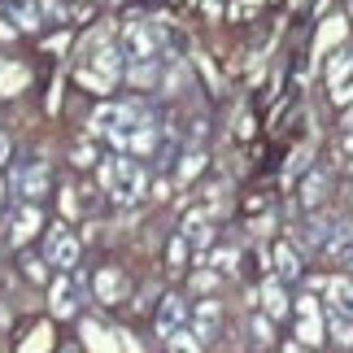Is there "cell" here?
<instances>
[{
    "mask_svg": "<svg viewBox=\"0 0 353 353\" xmlns=\"http://www.w3.org/2000/svg\"><path fill=\"white\" fill-rule=\"evenodd\" d=\"M144 192H148V170L140 166V161L122 157V170H118V179L110 188V196L118 201V205H135V201H144Z\"/></svg>",
    "mask_w": 353,
    "mask_h": 353,
    "instance_id": "1",
    "label": "cell"
},
{
    "mask_svg": "<svg viewBox=\"0 0 353 353\" xmlns=\"http://www.w3.org/2000/svg\"><path fill=\"white\" fill-rule=\"evenodd\" d=\"M79 296H83V279H74L70 270H61V275L48 283V305H52L57 319H74L79 314Z\"/></svg>",
    "mask_w": 353,
    "mask_h": 353,
    "instance_id": "2",
    "label": "cell"
},
{
    "mask_svg": "<svg viewBox=\"0 0 353 353\" xmlns=\"http://www.w3.org/2000/svg\"><path fill=\"white\" fill-rule=\"evenodd\" d=\"M122 52H127V57H157L161 52V26L157 22H127Z\"/></svg>",
    "mask_w": 353,
    "mask_h": 353,
    "instance_id": "3",
    "label": "cell"
},
{
    "mask_svg": "<svg viewBox=\"0 0 353 353\" xmlns=\"http://www.w3.org/2000/svg\"><path fill=\"white\" fill-rule=\"evenodd\" d=\"M39 227H44V214H39L35 201H22L18 210H13V219H9V244L13 249H22L26 240H31Z\"/></svg>",
    "mask_w": 353,
    "mask_h": 353,
    "instance_id": "4",
    "label": "cell"
},
{
    "mask_svg": "<svg viewBox=\"0 0 353 353\" xmlns=\"http://www.w3.org/2000/svg\"><path fill=\"white\" fill-rule=\"evenodd\" d=\"M48 266H57V270L79 266V240L65 227H52V236H48Z\"/></svg>",
    "mask_w": 353,
    "mask_h": 353,
    "instance_id": "5",
    "label": "cell"
},
{
    "mask_svg": "<svg viewBox=\"0 0 353 353\" xmlns=\"http://www.w3.org/2000/svg\"><path fill=\"white\" fill-rule=\"evenodd\" d=\"M92 292H97L101 305H118L122 296H127V275H122L118 266H105V270H97V279H92Z\"/></svg>",
    "mask_w": 353,
    "mask_h": 353,
    "instance_id": "6",
    "label": "cell"
},
{
    "mask_svg": "<svg viewBox=\"0 0 353 353\" xmlns=\"http://www.w3.org/2000/svg\"><path fill=\"white\" fill-rule=\"evenodd\" d=\"M188 323V301L183 296H161V310H157V336L166 341L170 332H179Z\"/></svg>",
    "mask_w": 353,
    "mask_h": 353,
    "instance_id": "7",
    "label": "cell"
},
{
    "mask_svg": "<svg viewBox=\"0 0 353 353\" xmlns=\"http://www.w3.org/2000/svg\"><path fill=\"white\" fill-rule=\"evenodd\" d=\"M127 153H135V157H148V153H157V122L153 118H140L135 127L127 131Z\"/></svg>",
    "mask_w": 353,
    "mask_h": 353,
    "instance_id": "8",
    "label": "cell"
},
{
    "mask_svg": "<svg viewBox=\"0 0 353 353\" xmlns=\"http://www.w3.org/2000/svg\"><path fill=\"white\" fill-rule=\"evenodd\" d=\"M13 188L22 192V201H39L48 192V166H44V161H31L26 170H18V183H13Z\"/></svg>",
    "mask_w": 353,
    "mask_h": 353,
    "instance_id": "9",
    "label": "cell"
},
{
    "mask_svg": "<svg viewBox=\"0 0 353 353\" xmlns=\"http://www.w3.org/2000/svg\"><path fill=\"white\" fill-rule=\"evenodd\" d=\"M127 83H135V88H153V83H161V70H157V57H127Z\"/></svg>",
    "mask_w": 353,
    "mask_h": 353,
    "instance_id": "10",
    "label": "cell"
},
{
    "mask_svg": "<svg viewBox=\"0 0 353 353\" xmlns=\"http://www.w3.org/2000/svg\"><path fill=\"white\" fill-rule=\"evenodd\" d=\"M219 323H223L219 301H196V310H192V332L201 336V341H210V336L219 332Z\"/></svg>",
    "mask_w": 353,
    "mask_h": 353,
    "instance_id": "11",
    "label": "cell"
},
{
    "mask_svg": "<svg viewBox=\"0 0 353 353\" xmlns=\"http://www.w3.org/2000/svg\"><path fill=\"white\" fill-rule=\"evenodd\" d=\"M5 9H9V18L18 31H39V0H5Z\"/></svg>",
    "mask_w": 353,
    "mask_h": 353,
    "instance_id": "12",
    "label": "cell"
},
{
    "mask_svg": "<svg viewBox=\"0 0 353 353\" xmlns=\"http://www.w3.org/2000/svg\"><path fill=\"white\" fill-rule=\"evenodd\" d=\"M275 275L283 279V283H292V279H301V257H296V249L292 244H275Z\"/></svg>",
    "mask_w": 353,
    "mask_h": 353,
    "instance_id": "13",
    "label": "cell"
},
{
    "mask_svg": "<svg viewBox=\"0 0 353 353\" xmlns=\"http://www.w3.org/2000/svg\"><path fill=\"white\" fill-rule=\"evenodd\" d=\"M262 310L270 319H283L288 314V292H283V279H266V288H262Z\"/></svg>",
    "mask_w": 353,
    "mask_h": 353,
    "instance_id": "14",
    "label": "cell"
},
{
    "mask_svg": "<svg viewBox=\"0 0 353 353\" xmlns=\"http://www.w3.org/2000/svg\"><path fill=\"white\" fill-rule=\"evenodd\" d=\"M327 305L336 310V314L353 319V283L349 279H327Z\"/></svg>",
    "mask_w": 353,
    "mask_h": 353,
    "instance_id": "15",
    "label": "cell"
},
{
    "mask_svg": "<svg viewBox=\"0 0 353 353\" xmlns=\"http://www.w3.org/2000/svg\"><path fill=\"white\" fill-rule=\"evenodd\" d=\"M323 201H327V174H305V183H301V205L305 210H319Z\"/></svg>",
    "mask_w": 353,
    "mask_h": 353,
    "instance_id": "16",
    "label": "cell"
},
{
    "mask_svg": "<svg viewBox=\"0 0 353 353\" xmlns=\"http://www.w3.org/2000/svg\"><path fill=\"white\" fill-rule=\"evenodd\" d=\"M296 336H301L296 345H323V323H319V310H310V314H296Z\"/></svg>",
    "mask_w": 353,
    "mask_h": 353,
    "instance_id": "17",
    "label": "cell"
},
{
    "mask_svg": "<svg viewBox=\"0 0 353 353\" xmlns=\"http://www.w3.org/2000/svg\"><path fill=\"white\" fill-rule=\"evenodd\" d=\"M327 332H332V341L341 345V349H353V319H349V314H336V310H332Z\"/></svg>",
    "mask_w": 353,
    "mask_h": 353,
    "instance_id": "18",
    "label": "cell"
},
{
    "mask_svg": "<svg viewBox=\"0 0 353 353\" xmlns=\"http://www.w3.org/2000/svg\"><path fill=\"white\" fill-rule=\"evenodd\" d=\"M236 262H240V253H236V249H227V244H223V249H210V257H205V266H214L219 275H232Z\"/></svg>",
    "mask_w": 353,
    "mask_h": 353,
    "instance_id": "19",
    "label": "cell"
},
{
    "mask_svg": "<svg viewBox=\"0 0 353 353\" xmlns=\"http://www.w3.org/2000/svg\"><path fill=\"white\" fill-rule=\"evenodd\" d=\"M353 70V52H332L327 57V88L336 83V79H345Z\"/></svg>",
    "mask_w": 353,
    "mask_h": 353,
    "instance_id": "20",
    "label": "cell"
},
{
    "mask_svg": "<svg viewBox=\"0 0 353 353\" xmlns=\"http://www.w3.org/2000/svg\"><path fill=\"white\" fill-rule=\"evenodd\" d=\"M166 345H170V349H183V353H192V349H201L205 341H201V336H196L192 327H179V332H170V336H166Z\"/></svg>",
    "mask_w": 353,
    "mask_h": 353,
    "instance_id": "21",
    "label": "cell"
},
{
    "mask_svg": "<svg viewBox=\"0 0 353 353\" xmlns=\"http://www.w3.org/2000/svg\"><path fill=\"white\" fill-rule=\"evenodd\" d=\"M201 166H205V157H201V153H183L179 157V183H192L196 174H201Z\"/></svg>",
    "mask_w": 353,
    "mask_h": 353,
    "instance_id": "22",
    "label": "cell"
},
{
    "mask_svg": "<svg viewBox=\"0 0 353 353\" xmlns=\"http://www.w3.org/2000/svg\"><path fill=\"white\" fill-rule=\"evenodd\" d=\"M18 83H26V70H18V65H9V61H0V97H5V92H13Z\"/></svg>",
    "mask_w": 353,
    "mask_h": 353,
    "instance_id": "23",
    "label": "cell"
},
{
    "mask_svg": "<svg viewBox=\"0 0 353 353\" xmlns=\"http://www.w3.org/2000/svg\"><path fill=\"white\" fill-rule=\"evenodd\" d=\"M188 249H192V244H188V236L179 232L170 240V270H183V262H188Z\"/></svg>",
    "mask_w": 353,
    "mask_h": 353,
    "instance_id": "24",
    "label": "cell"
},
{
    "mask_svg": "<svg viewBox=\"0 0 353 353\" xmlns=\"http://www.w3.org/2000/svg\"><path fill=\"white\" fill-rule=\"evenodd\" d=\"M349 101H353V70L332 83V105H349Z\"/></svg>",
    "mask_w": 353,
    "mask_h": 353,
    "instance_id": "25",
    "label": "cell"
},
{
    "mask_svg": "<svg viewBox=\"0 0 353 353\" xmlns=\"http://www.w3.org/2000/svg\"><path fill=\"white\" fill-rule=\"evenodd\" d=\"M26 279H31V283H44L48 279V257H26Z\"/></svg>",
    "mask_w": 353,
    "mask_h": 353,
    "instance_id": "26",
    "label": "cell"
},
{
    "mask_svg": "<svg viewBox=\"0 0 353 353\" xmlns=\"http://www.w3.org/2000/svg\"><path fill=\"white\" fill-rule=\"evenodd\" d=\"M118 170H122V157H105V161H101V188H105V192H110V188H114Z\"/></svg>",
    "mask_w": 353,
    "mask_h": 353,
    "instance_id": "27",
    "label": "cell"
},
{
    "mask_svg": "<svg viewBox=\"0 0 353 353\" xmlns=\"http://www.w3.org/2000/svg\"><path fill=\"white\" fill-rule=\"evenodd\" d=\"M214 283H219V270H214V266H210V270H196V275H192V288H196V292H210Z\"/></svg>",
    "mask_w": 353,
    "mask_h": 353,
    "instance_id": "28",
    "label": "cell"
},
{
    "mask_svg": "<svg viewBox=\"0 0 353 353\" xmlns=\"http://www.w3.org/2000/svg\"><path fill=\"white\" fill-rule=\"evenodd\" d=\"M74 166H92V161H97V148H92V144H74Z\"/></svg>",
    "mask_w": 353,
    "mask_h": 353,
    "instance_id": "29",
    "label": "cell"
},
{
    "mask_svg": "<svg viewBox=\"0 0 353 353\" xmlns=\"http://www.w3.org/2000/svg\"><path fill=\"white\" fill-rule=\"evenodd\" d=\"M253 336H257L262 345H270V314H257V319H253Z\"/></svg>",
    "mask_w": 353,
    "mask_h": 353,
    "instance_id": "30",
    "label": "cell"
},
{
    "mask_svg": "<svg viewBox=\"0 0 353 353\" xmlns=\"http://www.w3.org/2000/svg\"><path fill=\"white\" fill-rule=\"evenodd\" d=\"M341 166H345V170H353V131L341 140Z\"/></svg>",
    "mask_w": 353,
    "mask_h": 353,
    "instance_id": "31",
    "label": "cell"
},
{
    "mask_svg": "<svg viewBox=\"0 0 353 353\" xmlns=\"http://www.w3.org/2000/svg\"><path fill=\"white\" fill-rule=\"evenodd\" d=\"M39 13H48V18H61V0H39Z\"/></svg>",
    "mask_w": 353,
    "mask_h": 353,
    "instance_id": "32",
    "label": "cell"
},
{
    "mask_svg": "<svg viewBox=\"0 0 353 353\" xmlns=\"http://www.w3.org/2000/svg\"><path fill=\"white\" fill-rule=\"evenodd\" d=\"M310 310H319V301L314 296H301V301H296V314H310Z\"/></svg>",
    "mask_w": 353,
    "mask_h": 353,
    "instance_id": "33",
    "label": "cell"
},
{
    "mask_svg": "<svg viewBox=\"0 0 353 353\" xmlns=\"http://www.w3.org/2000/svg\"><path fill=\"white\" fill-rule=\"evenodd\" d=\"M9 161V135H0V166Z\"/></svg>",
    "mask_w": 353,
    "mask_h": 353,
    "instance_id": "34",
    "label": "cell"
},
{
    "mask_svg": "<svg viewBox=\"0 0 353 353\" xmlns=\"http://www.w3.org/2000/svg\"><path fill=\"white\" fill-rule=\"evenodd\" d=\"M5 205H9V188L0 183V214H5Z\"/></svg>",
    "mask_w": 353,
    "mask_h": 353,
    "instance_id": "35",
    "label": "cell"
},
{
    "mask_svg": "<svg viewBox=\"0 0 353 353\" xmlns=\"http://www.w3.org/2000/svg\"><path fill=\"white\" fill-rule=\"evenodd\" d=\"M345 127H349V131H353V101H349V105H345Z\"/></svg>",
    "mask_w": 353,
    "mask_h": 353,
    "instance_id": "36",
    "label": "cell"
},
{
    "mask_svg": "<svg viewBox=\"0 0 353 353\" xmlns=\"http://www.w3.org/2000/svg\"><path fill=\"white\" fill-rule=\"evenodd\" d=\"M345 262H349V266H353V240H349V249H345Z\"/></svg>",
    "mask_w": 353,
    "mask_h": 353,
    "instance_id": "37",
    "label": "cell"
},
{
    "mask_svg": "<svg viewBox=\"0 0 353 353\" xmlns=\"http://www.w3.org/2000/svg\"><path fill=\"white\" fill-rule=\"evenodd\" d=\"M349 13H353V9H349Z\"/></svg>",
    "mask_w": 353,
    "mask_h": 353,
    "instance_id": "38",
    "label": "cell"
}]
</instances>
